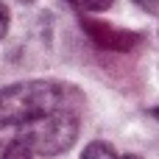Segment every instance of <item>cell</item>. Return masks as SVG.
<instances>
[{
  "label": "cell",
  "instance_id": "9c48e42d",
  "mask_svg": "<svg viewBox=\"0 0 159 159\" xmlns=\"http://www.w3.org/2000/svg\"><path fill=\"white\" fill-rule=\"evenodd\" d=\"M120 159H143V157H137V154H126V157H120Z\"/></svg>",
  "mask_w": 159,
  "mask_h": 159
},
{
  "label": "cell",
  "instance_id": "6da1fadb",
  "mask_svg": "<svg viewBox=\"0 0 159 159\" xmlns=\"http://www.w3.org/2000/svg\"><path fill=\"white\" fill-rule=\"evenodd\" d=\"M70 98H78V92L70 84L61 81H20L0 89V129L11 126H31L48 115L56 112H75L70 106Z\"/></svg>",
  "mask_w": 159,
  "mask_h": 159
},
{
  "label": "cell",
  "instance_id": "7a4b0ae2",
  "mask_svg": "<svg viewBox=\"0 0 159 159\" xmlns=\"http://www.w3.org/2000/svg\"><path fill=\"white\" fill-rule=\"evenodd\" d=\"M20 137L34 148L39 157H59L70 151L78 140V115L75 112H56L48 115L20 131Z\"/></svg>",
  "mask_w": 159,
  "mask_h": 159
},
{
  "label": "cell",
  "instance_id": "277c9868",
  "mask_svg": "<svg viewBox=\"0 0 159 159\" xmlns=\"http://www.w3.org/2000/svg\"><path fill=\"white\" fill-rule=\"evenodd\" d=\"M36 154H34V148L22 140V137H14L6 148H3V154H0V159H34Z\"/></svg>",
  "mask_w": 159,
  "mask_h": 159
},
{
  "label": "cell",
  "instance_id": "ba28073f",
  "mask_svg": "<svg viewBox=\"0 0 159 159\" xmlns=\"http://www.w3.org/2000/svg\"><path fill=\"white\" fill-rule=\"evenodd\" d=\"M134 3L148 14H159V0H134Z\"/></svg>",
  "mask_w": 159,
  "mask_h": 159
},
{
  "label": "cell",
  "instance_id": "5b68a950",
  "mask_svg": "<svg viewBox=\"0 0 159 159\" xmlns=\"http://www.w3.org/2000/svg\"><path fill=\"white\" fill-rule=\"evenodd\" d=\"M81 159H120L115 154V148L103 140H92L84 151H81Z\"/></svg>",
  "mask_w": 159,
  "mask_h": 159
},
{
  "label": "cell",
  "instance_id": "30bf717a",
  "mask_svg": "<svg viewBox=\"0 0 159 159\" xmlns=\"http://www.w3.org/2000/svg\"><path fill=\"white\" fill-rule=\"evenodd\" d=\"M151 115H154V117L159 120V106H154V109H151Z\"/></svg>",
  "mask_w": 159,
  "mask_h": 159
},
{
  "label": "cell",
  "instance_id": "8992f818",
  "mask_svg": "<svg viewBox=\"0 0 159 159\" xmlns=\"http://www.w3.org/2000/svg\"><path fill=\"white\" fill-rule=\"evenodd\" d=\"M73 8H78V11H89V14H98V11H106L115 0H67Z\"/></svg>",
  "mask_w": 159,
  "mask_h": 159
},
{
  "label": "cell",
  "instance_id": "8fae6325",
  "mask_svg": "<svg viewBox=\"0 0 159 159\" xmlns=\"http://www.w3.org/2000/svg\"><path fill=\"white\" fill-rule=\"evenodd\" d=\"M20 3H34V0H20Z\"/></svg>",
  "mask_w": 159,
  "mask_h": 159
},
{
  "label": "cell",
  "instance_id": "3957f363",
  "mask_svg": "<svg viewBox=\"0 0 159 159\" xmlns=\"http://www.w3.org/2000/svg\"><path fill=\"white\" fill-rule=\"evenodd\" d=\"M84 31L89 34V39H95L98 45L103 48H115V50H129L140 34H129V31H120V28H112L106 22H95V20H84Z\"/></svg>",
  "mask_w": 159,
  "mask_h": 159
},
{
  "label": "cell",
  "instance_id": "52a82bcc",
  "mask_svg": "<svg viewBox=\"0 0 159 159\" xmlns=\"http://www.w3.org/2000/svg\"><path fill=\"white\" fill-rule=\"evenodd\" d=\"M8 22H11V14H8V6L0 0V39L8 34Z\"/></svg>",
  "mask_w": 159,
  "mask_h": 159
}]
</instances>
